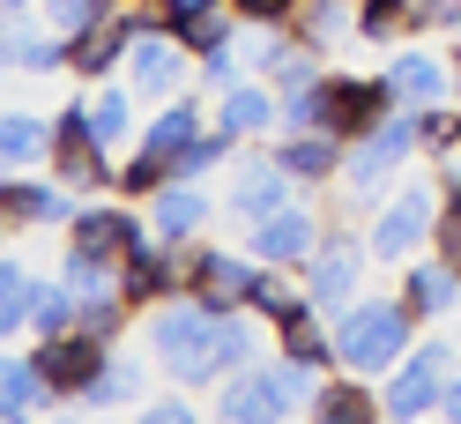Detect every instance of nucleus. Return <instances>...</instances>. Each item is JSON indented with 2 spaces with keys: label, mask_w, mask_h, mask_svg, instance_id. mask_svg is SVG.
I'll return each mask as SVG.
<instances>
[{
  "label": "nucleus",
  "mask_w": 461,
  "mask_h": 424,
  "mask_svg": "<svg viewBox=\"0 0 461 424\" xmlns=\"http://www.w3.org/2000/svg\"><path fill=\"white\" fill-rule=\"evenodd\" d=\"M157 23L186 52H209L223 38H239V8H230V0H157Z\"/></svg>",
  "instance_id": "nucleus-23"
},
{
  "label": "nucleus",
  "mask_w": 461,
  "mask_h": 424,
  "mask_svg": "<svg viewBox=\"0 0 461 424\" xmlns=\"http://www.w3.org/2000/svg\"><path fill=\"white\" fill-rule=\"evenodd\" d=\"M149 373H157V365H134L127 350H112L104 373L82 387V410H127V402H141V394H149Z\"/></svg>",
  "instance_id": "nucleus-30"
},
{
  "label": "nucleus",
  "mask_w": 461,
  "mask_h": 424,
  "mask_svg": "<svg viewBox=\"0 0 461 424\" xmlns=\"http://www.w3.org/2000/svg\"><path fill=\"white\" fill-rule=\"evenodd\" d=\"M90 127H97V141L112 157H120L127 141H141L134 134V82H90Z\"/></svg>",
  "instance_id": "nucleus-31"
},
{
  "label": "nucleus",
  "mask_w": 461,
  "mask_h": 424,
  "mask_svg": "<svg viewBox=\"0 0 461 424\" xmlns=\"http://www.w3.org/2000/svg\"><path fill=\"white\" fill-rule=\"evenodd\" d=\"M439 202H447V186H439V179H402V186H387V202H372V223H365L372 261H387V268L417 261V253L431 246Z\"/></svg>",
  "instance_id": "nucleus-3"
},
{
  "label": "nucleus",
  "mask_w": 461,
  "mask_h": 424,
  "mask_svg": "<svg viewBox=\"0 0 461 424\" xmlns=\"http://www.w3.org/2000/svg\"><path fill=\"white\" fill-rule=\"evenodd\" d=\"M45 172L60 179V186H75L82 202L120 186V157L97 141V127H90V97H75V104L52 112V157H45Z\"/></svg>",
  "instance_id": "nucleus-4"
},
{
  "label": "nucleus",
  "mask_w": 461,
  "mask_h": 424,
  "mask_svg": "<svg viewBox=\"0 0 461 424\" xmlns=\"http://www.w3.org/2000/svg\"><path fill=\"white\" fill-rule=\"evenodd\" d=\"M365 268H372V239L357 231V223H328V239L312 246V261L298 268L312 313H342V305L365 291Z\"/></svg>",
  "instance_id": "nucleus-6"
},
{
  "label": "nucleus",
  "mask_w": 461,
  "mask_h": 424,
  "mask_svg": "<svg viewBox=\"0 0 461 424\" xmlns=\"http://www.w3.org/2000/svg\"><path fill=\"white\" fill-rule=\"evenodd\" d=\"M149 223H157V239H171V246H194L201 231H209V216H216V194H209V179H171L164 194H149Z\"/></svg>",
  "instance_id": "nucleus-20"
},
{
  "label": "nucleus",
  "mask_w": 461,
  "mask_h": 424,
  "mask_svg": "<svg viewBox=\"0 0 461 424\" xmlns=\"http://www.w3.org/2000/svg\"><path fill=\"white\" fill-rule=\"evenodd\" d=\"M38 410H60L52 387H45V373H38V357L31 350H0V424H23Z\"/></svg>",
  "instance_id": "nucleus-25"
},
{
  "label": "nucleus",
  "mask_w": 461,
  "mask_h": 424,
  "mask_svg": "<svg viewBox=\"0 0 461 424\" xmlns=\"http://www.w3.org/2000/svg\"><path fill=\"white\" fill-rule=\"evenodd\" d=\"M82 194L60 186L52 172H0V216L15 223V231H68Z\"/></svg>",
  "instance_id": "nucleus-14"
},
{
  "label": "nucleus",
  "mask_w": 461,
  "mask_h": 424,
  "mask_svg": "<svg viewBox=\"0 0 461 424\" xmlns=\"http://www.w3.org/2000/svg\"><path fill=\"white\" fill-rule=\"evenodd\" d=\"M372 417H387V402L365 373H328L312 394V424H372Z\"/></svg>",
  "instance_id": "nucleus-26"
},
{
  "label": "nucleus",
  "mask_w": 461,
  "mask_h": 424,
  "mask_svg": "<svg viewBox=\"0 0 461 424\" xmlns=\"http://www.w3.org/2000/svg\"><path fill=\"white\" fill-rule=\"evenodd\" d=\"M0 15H38V0H0Z\"/></svg>",
  "instance_id": "nucleus-46"
},
{
  "label": "nucleus",
  "mask_w": 461,
  "mask_h": 424,
  "mask_svg": "<svg viewBox=\"0 0 461 424\" xmlns=\"http://www.w3.org/2000/svg\"><path fill=\"white\" fill-rule=\"evenodd\" d=\"M305 305H312V298H305L298 268H268V261L253 268V298H246V313L261 320V328H283V320H298Z\"/></svg>",
  "instance_id": "nucleus-28"
},
{
  "label": "nucleus",
  "mask_w": 461,
  "mask_h": 424,
  "mask_svg": "<svg viewBox=\"0 0 461 424\" xmlns=\"http://www.w3.org/2000/svg\"><path fill=\"white\" fill-rule=\"evenodd\" d=\"M31 291H38V275L15 261V253H0V343H15L23 328H31Z\"/></svg>",
  "instance_id": "nucleus-34"
},
{
  "label": "nucleus",
  "mask_w": 461,
  "mask_h": 424,
  "mask_svg": "<svg viewBox=\"0 0 461 424\" xmlns=\"http://www.w3.org/2000/svg\"><path fill=\"white\" fill-rule=\"evenodd\" d=\"M387 82H394V97L424 112V104H447L454 97V52H424V45H402L394 60H387Z\"/></svg>",
  "instance_id": "nucleus-21"
},
{
  "label": "nucleus",
  "mask_w": 461,
  "mask_h": 424,
  "mask_svg": "<svg viewBox=\"0 0 461 424\" xmlns=\"http://www.w3.org/2000/svg\"><path fill=\"white\" fill-rule=\"evenodd\" d=\"M127 82H134V97L171 104V97L194 90V52L171 38L164 23H157V31H134V45H127Z\"/></svg>",
  "instance_id": "nucleus-11"
},
{
  "label": "nucleus",
  "mask_w": 461,
  "mask_h": 424,
  "mask_svg": "<svg viewBox=\"0 0 461 424\" xmlns=\"http://www.w3.org/2000/svg\"><path fill=\"white\" fill-rule=\"evenodd\" d=\"M8 239H15V223H8V216H0V253H8Z\"/></svg>",
  "instance_id": "nucleus-47"
},
{
  "label": "nucleus",
  "mask_w": 461,
  "mask_h": 424,
  "mask_svg": "<svg viewBox=\"0 0 461 424\" xmlns=\"http://www.w3.org/2000/svg\"><path fill=\"white\" fill-rule=\"evenodd\" d=\"M120 0H38V15L52 23L60 38H75V31H90V23H104Z\"/></svg>",
  "instance_id": "nucleus-40"
},
{
  "label": "nucleus",
  "mask_w": 461,
  "mask_h": 424,
  "mask_svg": "<svg viewBox=\"0 0 461 424\" xmlns=\"http://www.w3.org/2000/svg\"><path fill=\"white\" fill-rule=\"evenodd\" d=\"M417 157H424V141H417V112H410V104H394L387 120L372 127V134H357V141H350V157H342V186H350V209H357V202H372V194H380L387 179H402Z\"/></svg>",
  "instance_id": "nucleus-5"
},
{
  "label": "nucleus",
  "mask_w": 461,
  "mask_h": 424,
  "mask_svg": "<svg viewBox=\"0 0 461 424\" xmlns=\"http://www.w3.org/2000/svg\"><path fill=\"white\" fill-rule=\"evenodd\" d=\"M291 38L312 45V52H335L342 38H357V0H298Z\"/></svg>",
  "instance_id": "nucleus-29"
},
{
  "label": "nucleus",
  "mask_w": 461,
  "mask_h": 424,
  "mask_svg": "<svg viewBox=\"0 0 461 424\" xmlns=\"http://www.w3.org/2000/svg\"><path fill=\"white\" fill-rule=\"evenodd\" d=\"M276 357H298V365H312V373H335V328H328V313H305L298 320H283L276 328Z\"/></svg>",
  "instance_id": "nucleus-32"
},
{
  "label": "nucleus",
  "mask_w": 461,
  "mask_h": 424,
  "mask_svg": "<svg viewBox=\"0 0 461 424\" xmlns=\"http://www.w3.org/2000/svg\"><path fill=\"white\" fill-rule=\"evenodd\" d=\"M276 157H283V172H291L305 194H321V186H342V157H350V141L328 134V127H283L276 134Z\"/></svg>",
  "instance_id": "nucleus-16"
},
{
  "label": "nucleus",
  "mask_w": 461,
  "mask_h": 424,
  "mask_svg": "<svg viewBox=\"0 0 461 424\" xmlns=\"http://www.w3.org/2000/svg\"><path fill=\"white\" fill-rule=\"evenodd\" d=\"M0 68L8 75H68V38L38 15H0Z\"/></svg>",
  "instance_id": "nucleus-18"
},
{
  "label": "nucleus",
  "mask_w": 461,
  "mask_h": 424,
  "mask_svg": "<svg viewBox=\"0 0 461 424\" xmlns=\"http://www.w3.org/2000/svg\"><path fill=\"white\" fill-rule=\"evenodd\" d=\"M209 120L230 141H268V134H283V97H276L268 75H246V82H230V90L209 104Z\"/></svg>",
  "instance_id": "nucleus-15"
},
{
  "label": "nucleus",
  "mask_w": 461,
  "mask_h": 424,
  "mask_svg": "<svg viewBox=\"0 0 461 424\" xmlns=\"http://www.w3.org/2000/svg\"><path fill=\"white\" fill-rule=\"evenodd\" d=\"M157 239V223L141 202H127V194H90V202H75L60 246H82V253H104V261H127V253H141Z\"/></svg>",
  "instance_id": "nucleus-7"
},
{
  "label": "nucleus",
  "mask_w": 461,
  "mask_h": 424,
  "mask_svg": "<svg viewBox=\"0 0 461 424\" xmlns=\"http://www.w3.org/2000/svg\"><path fill=\"white\" fill-rule=\"evenodd\" d=\"M402 298H410L417 320H447L461 313V268L447 253H417V261H402Z\"/></svg>",
  "instance_id": "nucleus-22"
},
{
  "label": "nucleus",
  "mask_w": 461,
  "mask_h": 424,
  "mask_svg": "<svg viewBox=\"0 0 461 424\" xmlns=\"http://www.w3.org/2000/svg\"><path fill=\"white\" fill-rule=\"evenodd\" d=\"M60 283H68L75 298L120 291V261H104V253H82V246H60Z\"/></svg>",
  "instance_id": "nucleus-37"
},
{
  "label": "nucleus",
  "mask_w": 461,
  "mask_h": 424,
  "mask_svg": "<svg viewBox=\"0 0 461 424\" xmlns=\"http://www.w3.org/2000/svg\"><path fill=\"white\" fill-rule=\"evenodd\" d=\"M328 328H335V373H365V380H387L402 357H410V343H417V313H410V298H380V291H357L342 313H328Z\"/></svg>",
  "instance_id": "nucleus-2"
},
{
  "label": "nucleus",
  "mask_w": 461,
  "mask_h": 424,
  "mask_svg": "<svg viewBox=\"0 0 461 424\" xmlns=\"http://www.w3.org/2000/svg\"><path fill=\"white\" fill-rule=\"evenodd\" d=\"M149 424H194V387H179V394H141L134 402Z\"/></svg>",
  "instance_id": "nucleus-42"
},
{
  "label": "nucleus",
  "mask_w": 461,
  "mask_h": 424,
  "mask_svg": "<svg viewBox=\"0 0 461 424\" xmlns=\"http://www.w3.org/2000/svg\"><path fill=\"white\" fill-rule=\"evenodd\" d=\"M357 38L365 45H410L417 38V0H357Z\"/></svg>",
  "instance_id": "nucleus-33"
},
{
  "label": "nucleus",
  "mask_w": 461,
  "mask_h": 424,
  "mask_svg": "<svg viewBox=\"0 0 461 424\" xmlns=\"http://www.w3.org/2000/svg\"><path fill=\"white\" fill-rule=\"evenodd\" d=\"M112 350H120V343H97L90 328L38 335V343H31V357H38V373H45V387H52V402H60V410H75V402H82V387L104 373V357H112Z\"/></svg>",
  "instance_id": "nucleus-10"
},
{
  "label": "nucleus",
  "mask_w": 461,
  "mask_h": 424,
  "mask_svg": "<svg viewBox=\"0 0 461 424\" xmlns=\"http://www.w3.org/2000/svg\"><path fill=\"white\" fill-rule=\"evenodd\" d=\"M439 417H454V424H461V373L447 380V402H439Z\"/></svg>",
  "instance_id": "nucleus-45"
},
{
  "label": "nucleus",
  "mask_w": 461,
  "mask_h": 424,
  "mask_svg": "<svg viewBox=\"0 0 461 424\" xmlns=\"http://www.w3.org/2000/svg\"><path fill=\"white\" fill-rule=\"evenodd\" d=\"M52 157V120H38V112H0V172H45Z\"/></svg>",
  "instance_id": "nucleus-27"
},
{
  "label": "nucleus",
  "mask_w": 461,
  "mask_h": 424,
  "mask_svg": "<svg viewBox=\"0 0 461 424\" xmlns=\"http://www.w3.org/2000/svg\"><path fill=\"white\" fill-rule=\"evenodd\" d=\"M171 179H179V172H171L157 149H141V141H134V149L120 157V186H112V194H127V202H149V194H164Z\"/></svg>",
  "instance_id": "nucleus-38"
},
{
  "label": "nucleus",
  "mask_w": 461,
  "mask_h": 424,
  "mask_svg": "<svg viewBox=\"0 0 461 424\" xmlns=\"http://www.w3.org/2000/svg\"><path fill=\"white\" fill-rule=\"evenodd\" d=\"M239 8L246 31H291V15H298V0H230Z\"/></svg>",
  "instance_id": "nucleus-41"
},
{
  "label": "nucleus",
  "mask_w": 461,
  "mask_h": 424,
  "mask_svg": "<svg viewBox=\"0 0 461 424\" xmlns=\"http://www.w3.org/2000/svg\"><path fill=\"white\" fill-rule=\"evenodd\" d=\"M246 75H253V68H246V45H239V38L194 52V90H209V97H223L230 82H246Z\"/></svg>",
  "instance_id": "nucleus-36"
},
{
  "label": "nucleus",
  "mask_w": 461,
  "mask_h": 424,
  "mask_svg": "<svg viewBox=\"0 0 461 424\" xmlns=\"http://www.w3.org/2000/svg\"><path fill=\"white\" fill-rule=\"evenodd\" d=\"M209 134V112H201V90H186V97H171V104H157V120L141 127V149H157L171 172L186 164V149Z\"/></svg>",
  "instance_id": "nucleus-24"
},
{
  "label": "nucleus",
  "mask_w": 461,
  "mask_h": 424,
  "mask_svg": "<svg viewBox=\"0 0 461 424\" xmlns=\"http://www.w3.org/2000/svg\"><path fill=\"white\" fill-rule=\"evenodd\" d=\"M120 291L134 298V313H149V305H164V298H179V291H186V246L149 239L141 253H127V261H120Z\"/></svg>",
  "instance_id": "nucleus-17"
},
{
  "label": "nucleus",
  "mask_w": 461,
  "mask_h": 424,
  "mask_svg": "<svg viewBox=\"0 0 461 424\" xmlns=\"http://www.w3.org/2000/svg\"><path fill=\"white\" fill-rule=\"evenodd\" d=\"M447 380H454V350L439 343V335H417L410 357L380 380V402H387L394 424H417V417H431V410L447 402Z\"/></svg>",
  "instance_id": "nucleus-8"
},
{
  "label": "nucleus",
  "mask_w": 461,
  "mask_h": 424,
  "mask_svg": "<svg viewBox=\"0 0 461 424\" xmlns=\"http://www.w3.org/2000/svg\"><path fill=\"white\" fill-rule=\"evenodd\" d=\"M454 97H461V45H454Z\"/></svg>",
  "instance_id": "nucleus-48"
},
{
  "label": "nucleus",
  "mask_w": 461,
  "mask_h": 424,
  "mask_svg": "<svg viewBox=\"0 0 461 424\" xmlns=\"http://www.w3.org/2000/svg\"><path fill=\"white\" fill-rule=\"evenodd\" d=\"M246 231H253V239H246L253 261H268V268H305V261H312V246L328 239V216L298 194L291 209H276V216H261V223H246Z\"/></svg>",
  "instance_id": "nucleus-13"
},
{
  "label": "nucleus",
  "mask_w": 461,
  "mask_h": 424,
  "mask_svg": "<svg viewBox=\"0 0 461 424\" xmlns=\"http://www.w3.org/2000/svg\"><path fill=\"white\" fill-rule=\"evenodd\" d=\"M431 253H447L461 268V202H439V223H431Z\"/></svg>",
  "instance_id": "nucleus-44"
},
{
  "label": "nucleus",
  "mask_w": 461,
  "mask_h": 424,
  "mask_svg": "<svg viewBox=\"0 0 461 424\" xmlns=\"http://www.w3.org/2000/svg\"><path fill=\"white\" fill-rule=\"evenodd\" d=\"M141 343H149L157 357V373L171 387H223L230 373H246V365H261L253 357V313H216V305H201L194 291L179 298H164L141 313Z\"/></svg>",
  "instance_id": "nucleus-1"
},
{
  "label": "nucleus",
  "mask_w": 461,
  "mask_h": 424,
  "mask_svg": "<svg viewBox=\"0 0 461 424\" xmlns=\"http://www.w3.org/2000/svg\"><path fill=\"white\" fill-rule=\"evenodd\" d=\"M82 313V298L68 291L60 275H38V291H31V335H68Z\"/></svg>",
  "instance_id": "nucleus-35"
},
{
  "label": "nucleus",
  "mask_w": 461,
  "mask_h": 424,
  "mask_svg": "<svg viewBox=\"0 0 461 424\" xmlns=\"http://www.w3.org/2000/svg\"><path fill=\"white\" fill-rule=\"evenodd\" d=\"M417 31H431V38H461V0H417Z\"/></svg>",
  "instance_id": "nucleus-43"
},
{
  "label": "nucleus",
  "mask_w": 461,
  "mask_h": 424,
  "mask_svg": "<svg viewBox=\"0 0 461 424\" xmlns=\"http://www.w3.org/2000/svg\"><path fill=\"white\" fill-rule=\"evenodd\" d=\"M298 194H305V186L283 172L276 134H268V141H246V149L230 157V194H223V209L239 216V223H261V216H276V209H291Z\"/></svg>",
  "instance_id": "nucleus-9"
},
{
  "label": "nucleus",
  "mask_w": 461,
  "mask_h": 424,
  "mask_svg": "<svg viewBox=\"0 0 461 424\" xmlns=\"http://www.w3.org/2000/svg\"><path fill=\"white\" fill-rule=\"evenodd\" d=\"M216 417L223 424H276V417H291V394H283L276 365H246V373H230L216 387Z\"/></svg>",
  "instance_id": "nucleus-19"
},
{
  "label": "nucleus",
  "mask_w": 461,
  "mask_h": 424,
  "mask_svg": "<svg viewBox=\"0 0 461 424\" xmlns=\"http://www.w3.org/2000/svg\"><path fill=\"white\" fill-rule=\"evenodd\" d=\"M417 141H424V157L461 149V97H454V104H424V112H417Z\"/></svg>",
  "instance_id": "nucleus-39"
},
{
  "label": "nucleus",
  "mask_w": 461,
  "mask_h": 424,
  "mask_svg": "<svg viewBox=\"0 0 461 424\" xmlns=\"http://www.w3.org/2000/svg\"><path fill=\"white\" fill-rule=\"evenodd\" d=\"M253 253L239 246H209V239H194L186 246V291L201 305H216V313H246V298H253Z\"/></svg>",
  "instance_id": "nucleus-12"
}]
</instances>
